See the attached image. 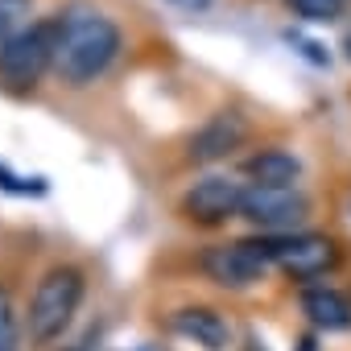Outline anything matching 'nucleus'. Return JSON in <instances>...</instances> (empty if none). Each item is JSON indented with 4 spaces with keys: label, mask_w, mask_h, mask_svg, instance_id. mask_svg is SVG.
<instances>
[{
    "label": "nucleus",
    "mask_w": 351,
    "mask_h": 351,
    "mask_svg": "<svg viewBox=\"0 0 351 351\" xmlns=\"http://www.w3.org/2000/svg\"><path fill=\"white\" fill-rule=\"evenodd\" d=\"M58 17V50H54V75L66 87H87L108 75V66L120 58V25L87 5H71Z\"/></svg>",
    "instance_id": "1"
},
{
    "label": "nucleus",
    "mask_w": 351,
    "mask_h": 351,
    "mask_svg": "<svg viewBox=\"0 0 351 351\" xmlns=\"http://www.w3.org/2000/svg\"><path fill=\"white\" fill-rule=\"evenodd\" d=\"M83 293H87V281L79 269L71 265H58L50 269L38 285H34V298H29V310H25V330L34 343H54L71 330L79 306H83Z\"/></svg>",
    "instance_id": "2"
},
{
    "label": "nucleus",
    "mask_w": 351,
    "mask_h": 351,
    "mask_svg": "<svg viewBox=\"0 0 351 351\" xmlns=\"http://www.w3.org/2000/svg\"><path fill=\"white\" fill-rule=\"evenodd\" d=\"M54 50H58V17L21 25L13 38L0 42V83L9 91H34L54 71Z\"/></svg>",
    "instance_id": "3"
},
{
    "label": "nucleus",
    "mask_w": 351,
    "mask_h": 351,
    "mask_svg": "<svg viewBox=\"0 0 351 351\" xmlns=\"http://www.w3.org/2000/svg\"><path fill=\"white\" fill-rule=\"evenodd\" d=\"M265 240V252L269 261L289 273L293 281H314V277H326L335 265H339V248L335 240L326 236H314V232H293V236H261Z\"/></svg>",
    "instance_id": "4"
},
{
    "label": "nucleus",
    "mask_w": 351,
    "mask_h": 351,
    "mask_svg": "<svg viewBox=\"0 0 351 351\" xmlns=\"http://www.w3.org/2000/svg\"><path fill=\"white\" fill-rule=\"evenodd\" d=\"M203 273L223 285V289H248L256 281H265V273L273 269L269 252H265V240H228V244H211L203 256H199Z\"/></svg>",
    "instance_id": "5"
},
{
    "label": "nucleus",
    "mask_w": 351,
    "mask_h": 351,
    "mask_svg": "<svg viewBox=\"0 0 351 351\" xmlns=\"http://www.w3.org/2000/svg\"><path fill=\"white\" fill-rule=\"evenodd\" d=\"M240 215L265 236H289L298 223H306L310 203L298 186H248Z\"/></svg>",
    "instance_id": "6"
},
{
    "label": "nucleus",
    "mask_w": 351,
    "mask_h": 351,
    "mask_svg": "<svg viewBox=\"0 0 351 351\" xmlns=\"http://www.w3.org/2000/svg\"><path fill=\"white\" fill-rule=\"evenodd\" d=\"M244 182L232 178V173H207V178H199L186 195H182V215L199 228H219L228 219L240 215L244 207Z\"/></svg>",
    "instance_id": "7"
},
{
    "label": "nucleus",
    "mask_w": 351,
    "mask_h": 351,
    "mask_svg": "<svg viewBox=\"0 0 351 351\" xmlns=\"http://www.w3.org/2000/svg\"><path fill=\"white\" fill-rule=\"evenodd\" d=\"M244 136H248L244 116H236V112H219V116H211V120L191 136L186 157H191V161H219V157H228L232 149H240Z\"/></svg>",
    "instance_id": "8"
},
{
    "label": "nucleus",
    "mask_w": 351,
    "mask_h": 351,
    "mask_svg": "<svg viewBox=\"0 0 351 351\" xmlns=\"http://www.w3.org/2000/svg\"><path fill=\"white\" fill-rule=\"evenodd\" d=\"M169 330L178 335V339H186V343H195V347H203V351H228V347H232L228 322H223L215 310H207V306H186V310H178V314L169 318Z\"/></svg>",
    "instance_id": "9"
},
{
    "label": "nucleus",
    "mask_w": 351,
    "mask_h": 351,
    "mask_svg": "<svg viewBox=\"0 0 351 351\" xmlns=\"http://www.w3.org/2000/svg\"><path fill=\"white\" fill-rule=\"evenodd\" d=\"M244 178L252 186H298L302 178V161L289 149H256L244 161Z\"/></svg>",
    "instance_id": "10"
},
{
    "label": "nucleus",
    "mask_w": 351,
    "mask_h": 351,
    "mask_svg": "<svg viewBox=\"0 0 351 351\" xmlns=\"http://www.w3.org/2000/svg\"><path fill=\"white\" fill-rule=\"evenodd\" d=\"M302 314L318 330H347L351 326V302L335 285H310V289H302Z\"/></svg>",
    "instance_id": "11"
},
{
    "label": "nucleus",
    "mask_w": 351,
    "mask_h": 351,
    "mask_svg": "<svg viewBox=\"0 0 351 351\" xmlns=\"http://www.w3.org/2000/svg\"><path fill=\"white\" fill-rule=\"evenodd\" d=\"M21 335H25V322L13 306V293L0 285V351H21Z\"/></svg>",
    "instance_id": "12"
},
{
    "label": "nucleus",
    "mask_w": 351,
    "mask_h": 351,
    "mask_svg": "<svg viewBox=\"0 0 351 351\" xmlns=\"http://www.w3.org/2000/svg\"><path fill=\"white\" fill-rule=\"evenodd\" d=\"M285 5H289L293 17H302V21H335V17L347 9V0H285Z\"/></svg>",
    "instance_id": "13"
},
{
    "label": "nucleus",
    "mask_w": 351,
    "mask_h": 351,
    "mask_svg": "<svg viewBox=\"0 0 351 351\" xmlns=\"http://www.w3.org/2000/svg\"><path fill=\"white\" fill-rule=\"evenodd\" d=\"M0 186L13 191V195H46V178H17L5 165H0Z\"/></svg>",
    "instance_id": "14"
},
{
    "label": "nucleus",
    "mask_w": 351,
    "mask_h": 351,
    "mask_svg": "<svg viewBox=\"0 0 351 351\" xmlns=\"http://www.w3.org/2000/svg\"><path fill=\"white\" fill-rule=\"evenodd\" d=\"M165 5L182 9V13H203V9H211V0H165Z\"/></svg>",
    "instance_id": "15"
},
{
    "label": "nucleus",
    "mask_w": 351,
    "mask_h": 351,
    "mask_svg": "<svg viewBox=\"0 0 351 351\" xmlns=\"http://www.w3.org/2000/svg\"><path fill=\"white\" fill-rule=\"evenodd\" d=\"M298 351H318V347H314V339H302V343H298Z\"/></svg>",
    "instance_id": "16"
},
{
    "label": "nucleus",
    "mask_w": 351,
    "mask_h": 351,
    "mask_svg": "<svg viewBox=\"0 0 351 351\" xmlns=\"http://www.w3.org/2000/svg\"><path fill=\"white\" fill-rule=\"evenodd\" d=\"M132 351H165V347H153V343H145V347H132Z\"/></svg>",
    "instance_id": "17"
},
{
    "label": "nucleus",
    "mask_w": 351,
    "mask_h": 351,
    "mask_svg": "<svg viewBox=\"0 0 351 351\" xmlns=\"http://www.w3.org/2000/svg\"><path fill=\"white\" fill-rule=\"evenodd\" d=\"M343 50H347V58H351V34H347V42H343Z\"/></svg>",
    "instance_id": "18"
}]
</instances>
